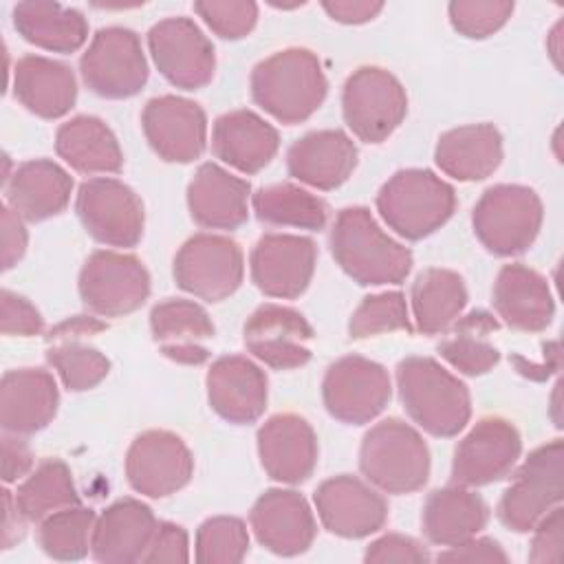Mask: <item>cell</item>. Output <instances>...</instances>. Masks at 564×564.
I'll return each instance as SVG.
<instances>
[{"instance_id":"obj_1","label":"cell","mask_w":564,"mask_h":564,"mask_svg":"<svg viewBox=\"0 0 564 564\" xmlns=\"http://www.w3.org/2000/svg\"><path fill=\"white\" fill-rule=\"evenodd\" d=\"M330 251L341 271L361 286L399 284L412 269V251L388 236L366 207H346L337 214Z\"/></svg>"},{"instance_id":"obj_2","label":"cell","mask_w":564,"mask_h":564,"mask_svg":"<svg viewBox=\"0 0 564 564\" xmlns=\"http://www.w3.org/2000/svg\"><path fill=\"white\" fill-rule=\"evenodd\" d=\"M328 82L308 48H282L251 70V97L280 123L306 121L326 99Z\"/></svg>"},{"instance_id":"obj_3","label":"cell","mask_w":564,"mask_h":564,"mask_svg":"<svg viewBox=\"0 0 564 564\" xmlns=\"http://www.w3.org/2000/svg\"><path fill=\"white\" fill-rule=\"evenodd\" d=\"M397 388L410 419L432 436H456L471 416L467 386L432 357H405L397 366Z\"/></svg>"},{"instance_id":"obj_4","label":"cell","mask_w":564,"mask_h":564,"mask_svg":"<svg viewBox=\"0 0 564 564\" xmlns=\"http://www.w3.org/2000/svg\"><path fill=\"white\" fill-rule=\"evenodd\" d=\"M383 223L405 240H421L441 229L456 209L454 187L430 170H399L377 194Z\"/></svg>"},{"instance_id":"obj_5","label":"cell","mask_w":564,"mask_h":564,"mask_svg":"<svg viewBox=\"0 0 564 564\" xmlns=\"http://www.w3.org/2000/svg\"><path fill=\"white\" fill-rule=\"evenodd\" d=\"M359 469L386 494H412L427 482L430 449L410 423L383 419L364 434Z\"/></svg>"},{"instance_id":"obj_6","label":"cell","mask_w":564,"mask_h":564,"mask_svg":"<svg viewBox=\"0 0 564 564\" xmlns=\"http://www.w3.org/2000/svg\"><path fill=\"white\" fill-rule=\"evenodd\" d=\"M544 207L527 185H494L482 192L471 212V227L480 245L496 256L527 251L542 227Z\"/></svg>"},{"instance_id":"obj_7","label":"cell","mask_w":564,"mask_h":564,"mask_svg":"<svg viewBox=\"0 0 564 564\" xmlns=\"http://www.w3.org/2000/svg\"><path fill=\"white\" fill-rule=\"evenodd\" d=\"M562 463L564 445L560 438L535 447L524 458L498 502V518L507 529L529 533L540 518L562 502Z\"/></svg>"},{"instance_id":"obj_8","label":"cell","mask_w":564,"mask_h":564,"mask_svg":"<svg viewBox=\"0 0 564 564\" xmlns=\"http://www.w3.org/2000/svg\"><path fill=\"white\" fill-rule=\"evenodd\" d=\"M341 112L352 134L366 143L388 139L408 115V95L386 68L359 66L344 84Z\"/></svg>"},{"instance_id":"obj_9","label":"cell","mask_w":564,"mask_h":564,"mask_svg":"<svg viewBox=\"0 0 564 564\" xmlns=\"http://www.w3.org/2000/svg\"><path fill=\"white\" fill-rule=\"evenodd\" d=\"M84 84L99 97L126 99L148 82V59L141 40L126 26L99 29L79 59Z\"/></svg>"},{"instance_id":"obj_10","label":"cell","mask_w":564,"mask_h":564,"mask_svg":"<svg viewBox=\"0 0 564 564\" xmlns=\"http://www.w3.org/2000/svg\"><path fill=\"white\" fill-rule=\"evenodd\" d=\"M79 295L99 317H123L150 295V273L132 253L97 249L79 271Z\"/></svg>"},{"instance_id":"obj_11","label":"cell","mask_w":564,"mask_h":564,"mask_svg":"<svg viewBox=\"0 0 564 564\" xmlns=\"http://www.w3.org/2000/svg\"><path fill=\"white\" fill-rule=\"evenodd\" d=\"M176 284L205 302L229 297L242 282V249L229 236L196 234L174 256Z\"/></svg>"},{"instance_id":"obj_12","label":"cell","mask_w":564,"mask_h":564,"mask_svg":"<svg viewBox=\"0 0 564 564\" xmlns=\"http://www.w3.org/2000/svg\"><path fill=\"white\" fill-rule=\"evenodd\" d=\"M390 397L388 370L361 355L337 359L322 381V399L328 414L346 425L370 423L386 410Z\"/></svg>"},{"instance_id":"obj_13","label":"cell","mask_w":564,"mask_h":564,"mask_svg":"<svg viewBox=\"0 0 564 564\" xmlns=\"http://www.w3.org/2000/svg\"><path fill=\"white\" fill-rule=\"evenodd\" d=\"M75 212L84 229L106 247H134L143 236V203L126 183L97 176L77 189Z\"/></svg>"},{"instance_id":"obj_14","label":"cell","mask_w":564,"mask_h":564,"mask_svg":"<svg viewBox=\"0 0 564 564\" xmlns=\"http://www.w3.org/2000/svg\"><path fill=\"white\" fill-rule=\"evenodd\" d=\"M148 48L159 73L176 88L196 90L214 77V44L192 18L159 20L148 31Z\"/></svg>"},{"instance_id":"obj_15","label":"cell","mask_w":564,"mask_h":564,"mask_svg":"<svg viewBox=\"0 0 564 564\" xmlns=\"http://www.w3.org/2000/svg\"><path fill=\"white\" fill-rule=\"evenodd\" d=\"M194 474V456L185 441L167 430L141 432L126 454L130 487L148 498H165L183 489Z\"/></svg>"},{"instance_id":"obj_16","label":"cell","mask_w":564,"mask_h":564,"mask_svg":"<svg viewBox=\"0 0 564 564\" xmlns=\"http://www.w3.org/2000/svg\"><path fill=\"white\" fill-rule=\"evenodd\" d=\"M522 441L516 425L502 416L480 419L456 445L452 485L480 487L505 478L518 463Z\"/></svg>"},{"instance_id":"obj_17","label":"cell","mask_w":564,"mask_h":564,"mask_svg":"<svg viewBox=\"0 0 564 564\" xmlns=\"http://www.w3.org/2000/svg\"><path fill=\"white\" fill-rule=\"evenodd\" d=\"M313 502L324 529L339 538H366L388 520V502L377 487L350 474L324 480L315 489Z\"/></svg>"},{"instance_id":"obj_18","label":"cell","mask_w":564,"mask_h":564,"mask_svg":"<svg viewBox=\"0 0 564 564\" xmlns=\"http://www.w3.org/2000/svg\"><path fill=\"white\" fill-rule=\"evenodd\" d=\"M141 128L150 148L167 163H189L207 143L205 110L176 95L152 97L143 106Z\"/></svg>"},{"instance_id":"obj_19","label":"cell","mask_w":564,"mask_h":564,"mask_svg":"<svg viewBox=\"0 0 564 564\" xmlns=\"http://www.w3.org/2000/svg\"><path fill=\"white\" fill-rule=\"evenodd\" d=\"M317 247L306 236L264 234L251 251V280L269 297H300L315 273Z\"/></svg>"},{"instance_id":"obj_20","label":"cell","mask_w":564,"mask_h":564,"mask_svg":"<svg viewBox=\"0 0 564 564\" xmlns=\"http://www.w3.org/2000/svg\"><path fill=\"white\" fill-rule=\"evenodd\" d=\"M242 339L247 350L262 364L275 370H291L311 359L313 328L300 311L267 302L247 317Z\"/></svg>"},{"instance_id":"obj_21","label":"cell","mask_w":564,"mask_h":564,"mask_svg":"<svg viewBox=\"0 0 564 564\" xmlns=\"http://www.w3.org/2000/svg\"><path fill=\"white\" fill-rule=\"evenodd\" d=\"M258 542L275 555H300L315 540L317 524L306 498L293 489H267L251 507Z\"/></svg>"},{"instance_id":"obj_22","label":"cell","mask_w":564,"mask_h":564,"mask_svg":"<svg viewBox=\"0 0 564 564\" xmlns=\"http://www.w3.org/2000/svg\"><path fill=\"white\" fill-rule=\"evenodd\" d=\"M258 456L269 478L304 482L317 465V436L300 414H273L258 430Z\"/></svg>"},{"instance_id":"obj_23","label":"cell","mask_w":564,"mask_h":564,"mask_svg":"<svg viewBox=\"0 0 564 564\" xmlns=\"http://www.w3.org/2000/svg\"><path fill=\"white\" fill-rule=\"evenodd\" d=\"M205 383L212 410L234 425L258 421L267 408V375L242 355L218 357Z\"/></svg>"},{"instance_id":"obj_24","label":"cell","mask_w":564,"mask_h":564,"mask_svg":"<svg viewBox=\"0 0 564 564\" xmlns=\"http://www.w3.org/2000/svg\"><path fill=\"white\" fill-rule=\"evenodd\" d=\"M59 390L44 368H15L0 383V423L4 432L29 436L57 414Z\"/></svg>"},{"instance_id":"obj_25","label":"cell","mask_w":564,"mask_h":564,"mask_svg":"<svg viewBox=\"0 0 564 564\" xmlns=\"http://www.w3.org/2000/svg\"><path fill=\"white\" fill-rule=\"evenodd\" d=\"M152 509L137 498H121L106 507L95 520L90 555L101 564L141 562L154 531Z\"/></svg>"},{"instance_id":"obj_26","label":"cell","mask_w":564,"mask_h":564,"mask_svg":"<svg viewBox=\"0 0 564 564\" xmlns=\"http://www.w3.org/2000/svg\"><path fill=\"white\" fill-rule=\"evenodd\" d=\"M251 185L216 163H203L187 185V207L205 229H238L249 218Z\"/></svg>"},{"instance_id":"obj_27","label":"cell","mask_w":564,"mask_h":564,"mask_svg":"<svg viewBox=\"0 0 564 564\" xmlns=\"http://www.w3.org/2000/svg\"><path fill=\"white\" fill-rule=\"evenodd\" d=\"M357 145L341 130H313L300 137L286 152L293 178L315 189H335L352 174Z\"/></svg>"},{"instance_id":"obj_28","label":"cell","mask_w":564,"mask_h":564,"mask_svg":"<svg viewBox=\"0 0 564 564\" xmlns=\"http://www.w3.org/2000/svg\"><path fill=\"white\" fill-rule=\"evenodd\" d=\"M494 308L507 326L538 333L551 324L555 300L544 275L520 262H511L496 275Z\"/></svg>"},{"instance_id":"obj_29","label":"cell","mask_w":564,"mask_h":564,"mask_svg":"<svg viewBox=\"0 0 564 564\" xmlns=\"http://www.w3.org/2000/svg\"><path fill=\"white\" fill-rule=\"evenodd\" d=\"M278 148V130L253 110H229L214 121L212 150L216 159L242 174L260 172L271 163Z\"/></svg>"},{"instance_id":"obj_30","label":"cell","mask_w":564,"mask_h":564,"mask_svg":"<svg viewBox=\"0 0 564 564\" xmlns=\"http://www.w3.org/2000/svg\"><path fill=\"white\" fill-rule=\"evenodd\" d=\"M150 328L167 359L187 366L209 359L205 341L214 337V324L200 304L183 297L163 300L150 311Z\"/></svg>"},{"instance_id":"obj_31","label":"cell","mask_w":564,"mask_h":564,"mask_svg":"<svg viewBox=\"0 0 564 564\" xmlns=\"http://www.w3.org/2000/svg\"><path fill=\"white\" fill-rule=\"evenodd\" d=\"M70 194V174L51 159L26 161L4 181L7 205L29 223H40L64 212Z\"/></svg>"},{"instance_id":"obj_32","label":"cell","mask_w":564,"mask_h":564,"mask_svg":"<svg viewBox=\"0 0 564 564\" xmlns=\"http://www.w3.org/2000/svg\"><path fill=\"white\" fill-rule=\"evenodd\" d=\"M13 95L42 119L64 117L77 99V79L70 66L44 57L24 55L13 66Z\"/></svg>"},{"instance_id":"obj_33","label":"cell","mask_w":564,"mask_h":564,"mask_svg":"<svg viewBox=\"0 0 564 564\" xmlns=\"http://www.w3.org/2000/svg\"><path fill=\"white\" fill-rule=\"evenodd\" d=\"M441 172L456 181H482L502 161V134L494 123H469L443 132L434 148Z\"/></svg>"},{"instance_id":"obj_34","label":"cell","mask_w":564,"mask_h":564,"mask_svg":"<svg viewBox=\"0 0 564 564\" xmlns=\"http://www.w3.org/2000/svg\"><path fill=\"white\" fill-rule=\"evenodd\" d=\"M489 520L487 502L469 487L449 485L434 489L421 513L425 538L438 546H454L478 535Z\"/></svg>"},{"instance_id":"obj_35","label":"cell","mask_w":564,"mask_h":564,"mask_svg":"<svg viewBox=\"0 0 564 564\" xmlns=\"http://www.w3.org/2000/svg\"><path fill=\"white\" fill-rule=\"evenodd\" d=\"M57 154L82 174H117L123 152L115 132L93 115H77L62 123L55 134Z\"/></svg>"},{"instance_id":"obj_36","label":"cell","mask_w":564,"mask_h":564,"mask_svg":"<svg viewBox=\"0 0 564 564\" xmlns=\"http://www.w3.org/2000/svg\"><path fill=\"white\" fill-rule=\"evenodd\" d=\"M13 26L26 42L53 53H73L88 37V20L79 9L48 0L18 2Z\"/></svg>"},{"instance_id":"obj_37","label":"cell","mask_w":564,"mask_h":564,"mask_svg":"<svg viewBox=\"0 0 564 564\" xmlns=\"http://www.w3.org/2000/svg\"><path fill=\"white\" fill-rule=\"evenodd\" d=\"M410 300L416 330L423 335H443L463 315L467 289L456 271L432 267L416 275Z\"/></svg>"},{"instance_id":"obj_38","label":"cell","mask_w":564,"mask_h":564,"mask_svg":"<svg viewBox=\"0 0 564 564\" xmlns=\"http://www.w3.org/2000/svg\"><path fill=\"white\" fill-rule=\"evenodd\" d=\"M498 319L489 311H471L452 324V335L438 344V355L458 372L478 377L500 361V350L489 341L498 330Z\"/></svg>"},{"instance_id":"obj_39","label":"cell","mask_w":564,"mask_h":564,"mask_svg":"<svg viewBox=\"0 0 564 564\" xmlns=\"http://www.w3.org/2000/svg\"><path fill=\"white\" fill-rule=\"evenodd\" d=\"M13 496L26 522H42L59 509L79 505L73 474L59 458H48L29 471Z\"/></svg>"},{"instance_id":"obj_40","label":"cell","mask_w":564,"mask_h":564,"mask_svg":"<svg viewBox=\"0 0 564 564\" xmlns=\"http://www.w3.org/2000/svg\"><path fill=\"white\" fill-rule=\"evenodd\" d=\"M253 212L258 220L275 227H297V229H324L328 218V205L293 183H275L258 189L251 196Z\"/></svg>"},{"instance_id":"obj_41","label":"cell","mask_w":564,"mask_h":564,"mask_svg":"<svg viewBox=\"0 0 564 564\" xmlns=\"http://www.w3.org/2000/svg\"><path fill=\"white\" fill-rule=\"evenodd\" d=\"M95 520V511L79 505L59 509L40 522L37 542L42 551L53 560H82L90 551Z\"/></svg>"},{"instance_id":"obj_42","label":"cell","mask_w":564,"mask_h":564,"mask_svg":"<svg viewBox=\"0 0 564 564\" xmlns=\"http://www.w3.org/2000/svg\"><path fill=\"white\" fill-rule=\"evenodd\" d=\"M46 359L70 392L95 388L110 370L108 357L79 339L53 341V346L46 350Z\"/></svg>"},{"instance_id":"obj_43","label":"cell","mask_w":564,"mask_h":564,"mask_svg":"<svg viewBox=\"0 0 564 564\" xmlns=\"http://www.w3.org/2000/svg\"><path fill=\"white\" fill-rule=\"evenodd\" d=\"M194 546L200 564H238L249 551V533L240 518L216 516L198 527Z\"/></svg>"},{"instance_id":"obj_44","label":"cell","mask_w":564,"mask_h":564,"mask_svg":"<svg viewBox=\"0 0 564 564\" xmlns=\"http://www.w3.org/2000/svg\"><path fill=\"white\" fill-rule=\"evenodd\" d=\"M390 330H412L408 304L403 293L383 291L375 295H366L361 304L355 308L348 322V335L352 339H366L372 335L390 333Z\"/></svg>"},{"instance_id":"obj_45","label":"cell","mask_w":564,"mask_h":564,"mask_svg":"<svg viewBox=\"0 0 564 564\" xmlns=\"http://www.w3.org/2000/svg\"><path fill=\"white\" fill-rule=\"evenodd\" d=\"M511 13L513 2L509 0H454L447 4L452 26L469 40L494 35L507 24Z\"/></svg>"},{"instance_id":"obj_46","label":"cell","mask_w":564,"mask_h":564,"mask_svg":"<svg viewBox=\"0 0 564 564\" xmlns=\"http://www.w3.org/2000/svg\"><path fill=\"white\" fill-rule=\"evenodd\" d=\"M194 11L223 40H240L258 22V4L249 0H198Z\"/></svg>"},{"instance_id":"obj_47","label":"cell","mask_w":564,"mask_h":564,"mask_svg":"<svg viewBox=\"0 0 564 564\" xmlns=\"http://www.w3.org/2000/svg\"><path fill=\"white\" fill-rule=\"evenodd\" d=\"M533 540L529 549V562L533 564H557L562 562V544H564V511L562 507H553L538 524L531 529Z\"/></svg>"},{"instance_id":"obj_48","label":"cell","mask_w":564,"mask_h":564,"mask_svg":"<svg viewBox=\"0 0 564 564\" xmlns=\"http://www.w3.org/2000/svg\"><path fill=\"white\" fill-rule=\"evenodd\" d=\"M0 328L4 335H40L44 330V317L26 297L4 289L0 293Z\"/></svg>"},{"instance_id":"obj_49","label":"cell","mask_w":564,"mask_h":564,"mask_svg":"<svg viewBox=\"0 0 564 564\" xmlns=\"http://www.w3.org/2000/svg\"><path fill=\"white\" fill-rule=\"evenodd\" d=\"M364 560L368 564H421L430 562V553L421 542H416L410 535L386 533L366 549Z\"/></svg>"},{"instance_id":"obj_50","label":"cell","mask_w":564,"mask_h":564,"mask_svg":"<svg viewBox=\"0 0 564 564\" xmlns=\"http://www.w3.org/2000/svg\"><path fill=\"white\" fill-rule=\"evenodd\" d=\"M189 560V542L187 531L174 522H159L156 531L141 557L145 564H163V562H187Z\"/></svg>"},{"instance_id":"obj_51","label":"cell","mask_w":564,"mask_h":564,"mask_svg":"<svg viewBox=\"0 0 564 564\" xmlns=\"http://www.w3.org/2000/svg\"><path fill=\"white\" fill-rule=\"evenodd\" d=\"M438 562H487V564H505L509 562V555L505 549L491 540V538H469L460 544L447 546V551H441L436 555Z\"/></svg>"},{"instance_id":"obj_52","label":"cell","mask_w":564,"mask_h":564,"mask_svg":"<svg viewBox=\"0 0 564 564\" xmlns=\"http://www.w3.org/2000/svg\"><path fill=\"white\" fill-rule=\"evenodd\" d=\"M26 229L22 218L4 203L2 205V269L15 267L26 251Z\"/></svg>"},{"instance_id":"obj_53","label":"cell","mask_w":564,"mask_h":564,"mask_svg":"<svg viewBox=\"0 0 564 564\" xmlns=\"http://www.w3.org/2000/svg\"><path fill=\"white\" fill-rule=\"evenodd\" d=\"M33 467V454L20 434L7 432L2 436V480L15 482Z\"/></svg>"},{"instance_id":"obj_54","label":"cell","mask_w":564,"mask_h":564,"mask_svg":"<svg viewBox=\"0 0 564 564\" xmlns=\"http://www.w3.org/2000/svg\"><path fill=\"white\" fill-rule=\"evenodd\" d=\"M322 9L341 24H364L379 15L383 2L377 0H326Z\"/></svg>"},{"instance_id":"obj_55","label":"cell","mask_w":564,"mask_h":564,"mask_svg":"<svg viewBox=\"0 0 564 564\" xmlns=\"http://www.w3.org/2000/svg\"><path fill=\"white\" fill-rule=\"evenodd\" d=\"M106 330V324L97 317L90 315H75V317H66L64 322H59L57 326H53L46 335V341H64V339H82L86 335H97Z\"/></svg>"},{"instance_id":"obj_56","label":"cell","mask_w":564,"mask_h":564,"mask_svg":"<svg viewBox=\"0 0 564 564\" xmlns=\"http://www.w3.org/2000/svg\"><path fill=\"white\" fill-rule=\"evenodd\" d=\"M511 361L516 364L520 375H524L529 379H535V381H544L546 377H551L560 368V344L557 341L544 344V359H542V364L527 361L520 355H513Z\"/></svg>"},{"instance_id":"obj_57","label":"cell","mask_w":564,"mask_h":564,"mask_svg":"<svg viewBox=\"0 0 564 564\" xmlns=\"http://www.w3.org/2000/svg\"><path fill=\"white\" fill-rule=\"evenodd\" d=\"M2 502H4V520H2V549H11L15 542L22 540L24 535V522L26 518L20 513L15 505V496L4 489L2 491Z\"/></svg>"},{"instance_id":"obj_58","label":"cell","mask_w":564,"mask_h":564,"mask_svg":"<svg viewBox=\"0 0 564 564\" xmlns=\"http://www.w3.org/2000/svg\"><path fill=\"white\" fill-rule=\"evenodd\" d=\"M546 51L555 64V68H562V22H557L551 33L546 35Z\"/></svg>"}]
</instances>
